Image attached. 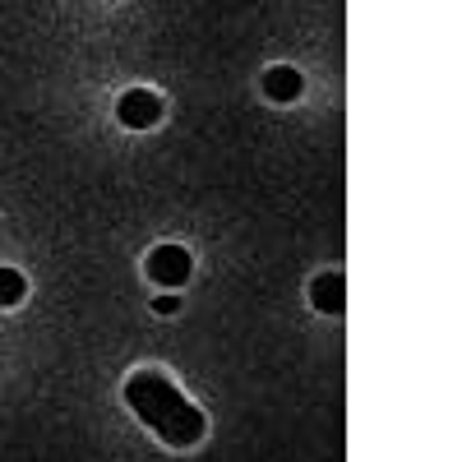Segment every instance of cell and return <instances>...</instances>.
I'll return each mask as SVG.
<instances>
[{"label":"cell","instance_id":"52a82bcc","mask_svg":"<svg viewBox=\"0 0 462 462\" xmlns=\"http://www.w3.org/2000/svg\"><path fill=\"white\" fill-rule=\"evenodd\" d=\"M152 310H158V315H176L180 300H176V296H158V300H152Z\"/></svg>","mask_w":462,"mask_h":462},{"label":"cell","instance_id":"3957f363","mask_svg":"<svg viewBox=\"0 0 462 462\" xmlns=\"http://www.w3.org/2000/svg\"><path fill=\"white\" fill-rule=\"evenodd\" d=\"M148 278L158 287H185L189 282V250L185 245H158L148 254Z\"/></svg>","mask_w":462,"mask_h":462},{"label":"cell","instance_id":"5b68a950","mask_svg":"<svg viewBox=\"0 0 462 462\" xmlns=\"http://www.w3.org/2000/svg\"><path fill=\"white\" fill-rule=\"evenodd\" d=\"M310 300L324 315H342V273H319L310 282Z\"/></svg>","mask_w":462,"mask_h":462},{"label":"cell","instance_id":"6da1fadb","mask_svg":"<svg viewBox=\"0 0 462 462\" xmlns=\"http://www.w3.org/2000/svg\"><path fill=\"white\" fill-rule=\"evenodd\" d=\"M125 402L134 407V416L143 420L148 430H158V439H167L171 448H189V444H199L204 439V411L189 402L176 383L167 374H130L125 379Z\"/></svg>","mask_w":462,"mask_h":462},{"label":"cell","instance_id":"8992f818","mask_svg":"<svg viewBox=\"0 0 462 462\" xmlns=\"http://www.w3.org/2000/svg\"><path fill=\"white\" fill-rule=\"evenodd\" d=\"M23 291H28V282H23L19 268H0V310L19 305V300H23Z\"/></svg>","mask_w":462,"mask_h":462},{"label":"cell","instance_id":"277c9868","mask_svg":"<svg viewBox=\"0 0 462 462\" xmlns=\"http://www.w3.org/2000/svg\"><path fill=\"white\" fill-rule=\"evenodd\" d=\"M263 93L273 97V102H296L300 97V74L291 65H273L263 74Z\"/></svg>","mask_w":462,"mask_h":462},{"label":"cell","instance_id":"7a4b0ae2","mask_svg":"<svg viewBox=\"0 0 462 462\" xmlns=\"http://www.w3.org/2000/svg\"><path fill=\"white\" fill-rule=\"evenodd\" d=\"M116 121L130 125V130L158 125V121H162V102H158V93H148V88H130V93H121V102H116Z\"/></svg>","mask_w":462,"mask_h":462}]
</instances>
